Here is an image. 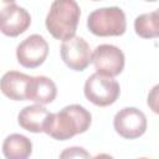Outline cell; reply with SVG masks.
Here are the masks:
<instances>
[{
    "label": "cell",
    "mask_w": 159,
    "mask_h": 159,
    "mask_svg": "<svg viewBox=\"0 0 159 159\" xmlns=\"http://www.w3.org/2000/svg\"><path fill=\"white\" fill-rule=\"evenodd\" d=\"M80 16L81 9L75 0H56L46 16V29L56 40H68L76 34Z\"/></svg>",
    "instance_id": "7a4b0ae2"
},
{
    "label": "cell",
    "mask_w": 159,
    "mask_h": 159,
    "mask_svg": "<svg viewBox=\"0 0 159 159\" xmlns=\"http://www.w3.org/2000/svg\"><path fill=\"white\" fill-rule=\"evenodd\" d=\"M2 153L6 159H29L32 153V143L27 137L14 133L5 138Z\"/></svg>",
    "instance_id": "4fadbf2b"
},
{
    "label": "cell",
    "mask_w": 159,
    "mask_h": 159,
    "mask_svg": "<svg viewBox=\"0 0 159 159\" xmlns=\"http://www.w3.org/2000/svg\"><path fill=\"white\" fill-rule=\"evenodd\" d=\"M135 34L143 39H155L159 35V12H145L134 20Z\"/></svg>",
    "instance_id": "5bb4252c"
},
{
    "label": "cell",
    "mask_w": 159,
    "mask_h": 159,
    "mask_svg": "<svg viewBox=\"0 0 159 159\" xmlns=\"http://www.w3.org/2000/svg\"><path fill=\"white\" fill-rule=\"evenodd\" d=\"M92 159H114L112 155L109 154H106V153H101V154H97L96 157H93Z\"/></svg>",
    "instance_id": "2e32d148"
},
{
    "label": "cell",
    "mask_w": 159,
    "mask_h": 159,
    "mask_svg": "<svg viewBox=\"0 0 159 159\" xmlns=\"http://www.w3.org/2000/svg\"><path fill=\"white\" fill-rule=\"evenodd\" d=\"M87 27L96 36H120L127 29L124 11L118 6L96 9L88 15Z\"/></svg>",
    "instance_id": "3957f363"
},
{
    "label": "cell",
    "mask_w": 159,
    "mask_h": 159,
    "mask_svg": "<svg viewBox=\"0 0 159 159\" xmlns=\"http://www.w3.org/2000/svg\"><path fill=\"white\" fill-rule=\"evenodd\" d=\"M92 62L97 73L113 78L122 73L125 58L119 47L111 43H103L94 48L92 53Z\"/></svg>",
    "instance_id": "5b68a950"
},
{
    "label": "cell",
    "mask_w": 159,
    "mask_h": 159,
    "mask_svg": "<svg viewBox=\"0 0 159 159\" xmlns=\"http://www.w3.org/2000/svg\"><path fill=\"white\" fill-rule=\"evenodd\" d=\"M57 96V87L55 82L46 76L31 77L27 87L26 99L36 102V104L51 103Z\"/></svg>",
    "instance_id": "7c38bea8"
},
{
    "label": "cell",
    "mask_w": 159,
    "mask_h": 159,
    "mask_svg": "<svg viewBox=\"0 0 159 159\" xmlns=\"http://www.w3.org/2000/svg\"><path fill=\"white\" fill-rule=\"evenodd\" d=\"M139 159H149V158H139Z\"/></svg>",
    "instance_id": "ac0fdd59"
},
{
    "label": "cell",
    "mask_w": 159,
    "mask_h": 159,
    "mask_svg": "<svg viewBox=\"0 0 159 159\" xmlns=\"http://www.w3.org/2000/svg\"><path fill=\"white\" fill-rule=\"evenodd\" d=\"M92 123L91 113L80 104H70L57 113H50L45 133L56 140H67L87 132Z\"/></svg>",
    "instance_id": "6da1fadb"
},
{
    "label": "cell",
    "mask_w": 159,
    "mask_h": 159,
    "mask_svg": "<svg viewBox=\"0 0 159 159\" xmlns=\"http://www.w3.org/2000/svg\"><path fill=\"white\" fill-rule=\"evenodd\" d=\"M50 112L41 104L24 107L17 116L19 125L31 133H42L45 130Z\"/></svg>",
    "instance_id": "8fae6325"
},
{
    "label": "cell",
    "mask_w": 159,
    "mask_h": 159,
    "mask_svg": "<svg viewBox=\"0 0 159 159\" xmlns=\"http://www.w3.org/2000/svg\"><path fill=\"white\" fill-rule=\"evenodd\" d=\"M48 55V43L39 34L30 35L16 47L17 62L25 68L41 66Z\"/></svg>",
    "instance_id": "52a82bcc"
},
{
    "label": "cell",
    "mask_w": 159,
    "mask_h": 159,
    "mask_svg": "<svg viewBox=\"0 0 159 159\" xmlns=\"http://www.w3.org/2000/svg\"><path fill=\"white\" fill-rule=\"evenodd\" d=\"M113 127L120 137L125 139H137L147 130V118L140 109L125 107L116 113Z\"/></svg>",
    "instance_id": "8992f818"
},
{
    "label": "cell",
    "mask_w": 159,
    "mask_h": 159,
    "mask_svg": "<svg viewBox=\"0 0 159 159\" xmlns=\"http://www.w3.org/2000/svg\"><path fill=\"white\" fill-rule=\"evenodd\" d=\"M32 76L19 71H9L0 80V91L12 101H26L27 87Z\"/></svg>",
    "instance_id": "30bf717a"
},
{
    "label": "cell",
    "mask_w": 159,
    "mask_h": 159,
    "mask_svg": "<svg viewBox=\"0 0 159 159\" xmlns=\"http://www.w3.org/2000/svg\"><path fill=\"white\" fill-rule=\"evenodd\" d=\"M83 92L86 98L93 104L98 107H107L118 99L120 87L119 83L112 77L94 72L86 80Z\"/></svg>",
    "instance_id": "277c9868"
},
{
    "label": "cell",
    "mask_w": 159,
    "mask_h": 159,
    "mask_svg": "<svg viewBox=\"0 0 159 159\" xmlns=\"http://www.w3.org/2000/svg\"><path fill=\"white\" fill-rule=\"evenodd\" d=\"M31 24V16L26 9L19 6L14 0L0 11V31L10 37L25 32Z\"/></svg>",
    "instance_id": "9c48e42d"
},
{
    "label": "cell",
    "mask_w": 159,
    "mask_h": 159,
    "mask_svg": "<svg viewBox=\"0 0 159 159\" xmlns=\"http://www.w3.org/2000/svg\"><path fill=\"white\" fill-rule=\"evenodd\" d=\"M10 1H11V0H0V11H1L5 6H7V5L10 4Z\"/></svg>",
    "instance_id": "e0dca14e"
},
{
    "label": "cell",
    "mask_w": 159,
    "mask_h": 159,
    "mask_svg": "<svg viewBox=\"0 0 159 159\" xmlns=\"http://www.w3.org/2000/svg\"><path fill=\"white\" fill-rule=\"evenodd\" d=\"M58 159H92V157L82 147H70L61 152Z\"/></svg>",
    "instance_id": "9a60e30c"
},
{
    "label": "cell",
    "mask_w": 159,
    "mask_h": 159,
    "mask_svg": "<svg viewBox=\"0 0 159 159\" xmlns=\"http://www.w3.org/2000/svg\"><path fill=\"white\" fill-rule=\"evenodd\" d=\"M61 58L73 71H84L92 62V52L87 41L73 36L61 43Z\"/></svg>",
    "instance_id": "ba28073f"
}]
</instances>
